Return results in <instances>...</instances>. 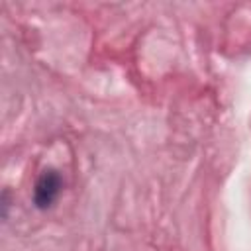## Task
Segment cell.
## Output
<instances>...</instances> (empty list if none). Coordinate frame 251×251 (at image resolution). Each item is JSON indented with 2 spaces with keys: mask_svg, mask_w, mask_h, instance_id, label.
Returning a JSON list of instances; mask_svg holds the SVG:
<instances>
[{
  "mask_svg": "<svg viewBox=\"0 0 251 251\" xmlns=\"http://www.w3.org/2000/svg\"><path fill=\"white\" fill-rule=\"evenodd\" d=\"M61 192V176L57 171H43V175L37 178L35 182V190H33V202L37 204V208H49L55 198Z\"/></svg>",
  "mask_w": 251,
  "mask_h": 251,
  "instance_id": "obj_1",
  "label": "cell"
}]
</instances>
